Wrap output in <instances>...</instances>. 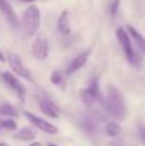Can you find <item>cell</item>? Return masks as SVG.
<instances>
[{
  "instance_id": "6da1fadb",
  "label": "cell",
  "mask_w": 145,
  "mask_h": 146,
  "mask_svg": "<svg viewBox=\"0 0 145 146\" xmlns=\"http://www.w3.org/2000/svg\"><path fill=\"white\" fill-rule=\"evenodd\" d=\"M104 106L107 109V112L115 118V119H124L127 109H125V102L124 98L121 95L120 90L114 85H108V91H107V98L104 101Z\"/></svg>"
},
{
  "instance_id": "7a4b0ae2",
  "label": "cell",
  "mask_w": 145,
  "mask_h": 146,
  "mask_svg": "<svg viewBox=\"0 0 145 146\" xmlns=\"http://www.w3.org/2000/svg\"><path fill=\"white\" fill-rule=\"evenodd\" d=\"M41 24V13L39 6L31 4L23 11V30L26 36L33 37L37 34Z\"/></svg>"
},
{
  "instance_id": "3957f363",
  "label": "cell",
  "mask_w": 145,
  "mask_h": 146,
  "mask_svg": "<svg viewBox=\"0 0 145 146\" xmlns=\"http://www.w3.org/2000/svg\"><path fill=\"white\" fill-rule=\"evenodd\" d=\"M115 34H117L118 43H120L121 48H122V51H124L127 60L130 61V64H132V65H138V64H140V57H138L137 51H135L134 46H132V43H131V38H130L131 36H130V33L127 31V29H124V27H118Z\"/></svg>"
},
{
  "instance_id": "277c9868",
  "label": "cell",
  "mask_w": 145,
  "mask_h": 146,
  "mask_svg": "<svg viewBox=\"0 0 145 146\" xmlns=\"http://www.w3.org/2000/svg\"><path fill=\"white\" fill-rule=\"evenodd\" d=\"M7 61H9V65H10V68L14 71L16 75L21 77L23 80H27L29 82H33V81H34V78H33L30 70L23 64L21 58H20L16 52H11V51L7 52Z\"/></svg>"
},
{
  "instance_id": "5b68a950",
  "label": "cell",
  "mask_w": 145,
  "mask_h": 146,
  "mask_svg": "<svg viewBox=\"0 0 145 146\" xmlns=\"http://www.w3.org/2000/svg\"><path fill=\"white\" fill-rule=\"evenodd\" d=\"M48 52H50V44H48L47 37L44 34L36 36L31 44V55L39 61H44L48 57Z\"/></svg>"
},
{
  "instance_id": "8992f818",
  "label": "cell",
  "mask_w": 145,
  "mask_h": 146,
  "mask_svg": "<svg viewBox=\"0 0 145 146\" xmlns=\"http://www.w3.org/2000/svg\"><path fill=\"white\" fill-rule=\"evenodd\" d=\"M24 116L29 119V122H30L33 126H36V128L40 129V131H43L44 133H48V135H55V133H58L57 126H54L53 123H50L46 119H43V118H40V116H37V115L29 112V111H24Z\"/></svg>"
},
{
  "instance_id": "52a82bcc",
  "label": "cell",
  "mask_w": 145,
  "mask_h": 146,
  "mask_svg": "<svg viewBox=\"0 0 145 146\" xmlns=\"http://www.w3.org/2000/svg\"><path fill=\"white\" fill-rule=\"evenodd\" d=\"M1 77H3V81L17 94V97L21 99V102H24V99H26V90H24V87L21 85V82L19 81V78H17L14 74H11L10 71H4V72L1 74Z\"/></svg>"
},
{
  "instance_id": "ba28073f",
  "label": "cell",
  "mask_w": 145,
  "mask_h": 146,
  "mask_svg": "<svg viewBox=\"0 0 145 146\" xmlns=\"http://www.w3.org/2000/svg\"><path fill=\"white\" fill-rule=\"evenodd\" d=\"M91 52H93V50L90 48V50H86V51L80 52L78 55H76V57L73 58V61L68 64V67H67V70H65V74H67V75H71V74L77 72L78 70H81V68L86 65L87 60L90 58Z\"/></svg>"
},
{
  "instance_id": "9c48e42d",
  "label": "cell",
  "mask_w": 145,
  "mask_h": 146,
  "mask_svg": "<svg viewBox=\"0 0 145 146\" xmlns=\"http://www.w3.org/2000/svg\"><path fill=\"white\" fill-rule=\"evenodd\" d=\"M0 11L6 16L7 21L11 24V27L14 29H19V20H17V16L13 10V7L10 6V3L7 0H0Z\"/></svg>"
},
{
  "instance_id": "30bf717a",
  "label": "cell",
  "mask_w": 145,
  "mask_h": 146,
  "mask_svg": "<svg viewBox=\"0 0 145 146\" xmlns=\"http://www.w3.org/2000/svg\"><path fill=\"white\" fill-rule=\"evenodd\" d=\"M40 111L48 116V118H58L60 116V111L58 108L48 99V98H41L40 99Z\"/></svg>"
},
{
  "instance_id": "8fae6325",
  "label": "cell",
  "mask_w": 145,
  "mask_h": 146,
  "mask_svg": "<svg viewBox=\"0 0 145 146\" xmlns=\"http://www.w3.org/2000/svg\"><path fill=\"white\" fill-rule=\"evenodd\" d=\"M57 29L63 36H68L71 33V27H70V13L68 10H63L61 14L58 16L57 20Z\"/></svg>"
},
{
  "instance_id": "7c38bea8",
  "label": "cell",
  "mask_w": 145,
  "mask_h": 146,
  "mask_svg": "<svg viewBox=\"0 0 145 146\" xmlns=\"http://www.w3.org/2000/svg\"><path fill=\"white\" fill-rule=\"evenodd\" d=\"M127 31L130 33V36H131L132 40L135 41V46L145 54V37L144 36H142L134 26H128V27H127Z\"/></svg>"
},
{
  "instance_id": "4fadbf2b",
  "label": "cell",
  "mask_w": 145,
  "mask_h": 146,
  "mask_svg": "<svg viewBox=\"0 0 145 146\" xmlns=\"http://www.w3.org/2000/svg\"><path fill=\"white\" fill-rule=\"evenodd\" d=\"M14 138H16V139H19V141L31 142V141L36 138V132H34L31 128H21L19 132H16Z\"/></svg>"
},
{
  "instance_id": "5bb4252c",
  "label": "cell",
  "mask_w": 145,
  "mask_h": 146,
  "mask_svg": "<svg viewBox=\"0 0 145 146\" xmlns=\"http://www.w3.org/2000/svg\"><path fill=\"white\" fill-rule=\"evenodd\" d=\"M87 90L94 95V98H96L97 101L102 102V95H101V90H100V78H98V77L91 78V81H90V84H88Z\"/></svg>"
},
{
  "instance_id": "9a60e30c",
  "label": "cell",
  "mask_w": 145,
  "mask_h": 146,
  "mask_svg": "<svg viewBox=\"0 0 145 146\" xmlns=\"http://www.w3.org/2000/svg\"><path fill=\"white\" fill-rule=\"evenodd\" d=\"M83 128H84L88 133L93 135V133H96V131L98 129V122L96 121L94 116L88 115V116H86L84 121H83Z\"/></svg>"
},
{
  "instance_id": "2e32d148",
  "label": "cell",
  "mask_w": 145,
  "mask_h": 146,
  "mask_svg": "<svg viewBox=\"0 0 145 146\" xmlns=\"http://www.w3.org/2000/svg\"><path fill=\"white\" fill-rule=\"evenodd\" d=\"M105 132H107V135H108L110 138H117V136L121 133V126H120L118 122L110 121V122L107 123V126H105Z\"/></svg>"
},
{
  "instance_id": "e0dca14e",
  "label": "cell",
  "mask_w": 145,
  "mask_h": 146,
  "mask_svg": "<svg viewBox=\"0 0 145 146\" xmlns=\"http://www.w3.org/2000/svg\"><path fill=\"white\" fill-rule=\"evenodd\" d=\"M80 98H81L83 104H86L87 106H91L94 102H97V99L94 98V95H93V94H91L87 88L81 90V92H80Z\"/></svg>"
},
{
  "instance_id": "ac0fdd59",
  "label": "cell",
  "mask_w": 145,
  "mask_h": 146,
  "mask_svg": "<svg viewBox=\"0 0 145 146\" xmlns=\"http://www.w3.org/2000/svg\"><path fill=\"white\" fill-rule=\"evenodd\" d=\"M0 115H4V116H17V111L10 104H1V106H0Z\"/></svg>"
},
{
  "instance_id": "d6986e66",
  "label": "cell",
  "mask_w": 145,
  "mask_h": 146,
  "mask_svg": "<svg viewBox=\"0 0 145 146\" xmlns=\"http://www.w3.org/2000/svg\"><path fill=\"white\" fill-rule=\"evenodd\" d=\"M50 81H51V84H54V85H58V87H64V75L60 72V71H54V72H51V75H50Z\"/></svg>"
},
{
  "instance_id": "ffe728a7",
  "label": "cell",
  "mask_w": 145,
  "mask_h": 146,
  "mask_svg": "<svg viewBox=\"0 0 145 146\" xmlns=\"http://www.w3.org/2000/svg\"><path fill=\"white\" fill-rule=\"evenodd\" d=\"M1 121V126H3V129H7V131H14L16 128H17V125H16V122L13 121V119H0Z\"/></svg>"
},
{
  "instance_id": "44dd1931",
  "label": "cell",
  "mask_w": 145,
  "mask_h": 146,
  "mask_svg": "<svg viewBox=\"0 0 145 146\" xmlns=\"http://www.w3.org/2000/svg\"><path fill=\"white\" fill-rule=\"evenodd\" d=\"M118 10H120V0H112L110 3V14L111 16H117Z\"/></svg>"
},
{
  "instance_id": "7402d4cb",
  "label": "cell",
  "mask_w": 145,
  "mask_h": 146,
  "mask_svg": "<svg viewBox=\"0 0 145 146\" xmlns=\"http://www.w3.org/2000/svg\"><path fill=\"white\" fill-rule=\"evenodd\" d=\"M138 133H140V138L142 139V142L145 143V123L142 122L138 123Z\"/></svg>"
},
{
  "instance_id": "603a6c76",
  "label": "cell",
  "mask_w": 145,
  "mask_h": 146,
  "mask_svg": "<svg viewBox=\"0 0 145 146\" xmlns=\"http://www.w3.org/2000/svg\"><path fill=\"white\" fill-rule=\"evenodd\" d=\"M6 60H7V57H4V54H3V52L0 51V61L3 62V61H6Z\"/></svg>"
},
{
  "instance_id": "cb8c5ba5",
  "label": "cell",
  "mask_w": 145,
  "mask_h": 146,
  "mask_svg": "<svg viewBox=\"0 0 145 146\" xmlns=\"http://www.w3.org/2000/svg\"><path fill=\"white\" fill-rule=\"evenodd\" d=\"M29 146H43V143L41 142H33V143H30Z\"/></svg>"
},
{
  "instance_id": "d4e9b609",
  "label": "cell",
  "mask_w": 145,
  "mask_h": 146,
  "mask_svg": "<svg viewBox=\"0 0 145 146\" xmlns=\"http://www.w3.org/2000/svg\"><path fill=\"white\" fill-rule=\"evenodd\" d=\"M47 146H58V145H55V143H48Z\"/></svg>"
},
{
  "instance_id": "484cf974",
  "label": "cell",
  "mask_w": 145,
  "mask_h": 146,
  "mask_svg": "<svg viewBox=\"0 0 145 146\" xmlns=\"http://www.w3.org/2000/svg\"><path fill=\"white\" fill-rule=\"evenodd\" d=\"M21 1H34V0H21Z\"/></svg>"
},
{
  "instance_id": "4316f807",
  "label": "cell",
  "mask_w": 145,
  "mask_h": 146,
  "mask_svg": "<svg viewBox=\"0 0 145 146\" xmlns=\"http://www.w3.org/2000/svg\"><path fill=\"white\" fill-rule=\"evenodd\" d=\"M0 146H7V145H0Z\"/></svg>"
}]
</instances>
